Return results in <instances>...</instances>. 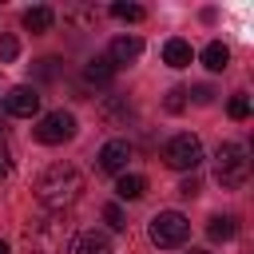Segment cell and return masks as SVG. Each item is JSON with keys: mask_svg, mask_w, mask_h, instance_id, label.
I'll return each mask as SVG.
<instances>
[{"mask_svg": "<svg viewBox=\"0 0 254 254\" xmlns=\"http://www.w3.org/2000/svg\"><path fill=\"white\" fill-rule=\"evenodd\" d=\"M246 175H250L246 147H242V143H222L218 155H214V179H218L226 190H234V187L246 183Z\"/></svg>", "mask_w": 254, "mask_h": 254, "instance_id": "obj_3", "label": "cell"}, {"mask_svg": "<svg viewBox=\"0 0 254 254\" xmlns=\"http://www.w3.org/2000/svg\"><path fill=\"white\" fill-rule=\"evenodd\" d=\"M111 16H115V20H127V24H139L147 12H143L139 4H123V0H119V4H111Z\"/></svg>", "mask_w": 254, "mask_h": 254, "instance_id": "obj_17", "label": "cell"}, {"mask_svg": "<svg viewBox=\"0 0 254 254\" xmlns=\"http://www.w3.org/2000/svg\"><path fill=\"white\" fill-rule=\"evenodd\" d=\"M131 155H135V147H131L127 139H111V143H103V151H99V171H107V175H127Z\"/></svg>", "mask_w": 254, "mask_h": 254, "instance_id": "obj_7", "label": "cell"}, {"mask_svg": "<svg viewBox=\"0 0 254 254\" xmlns=\"http://www.w3.org/2000/svg\"><path fill=\"white\" fill-rule=\"evenodd\" d=\"M67 242H71V218L64 210L48 214V218H36L24 230V254H60Z\"/></svg>", "mask_w": 254, "mask_h": 254, "instance_id": "obj_2", "label": "cell"}, {"mask_svg": "<svg viewBox=\"0 0 254 254\" xmlns=\"http://www.w3.org/2000/svg\"><path fill=\"white\" fill-rule=\"evenodd\" d=\"M190 60H194V52H190L187 40L175 36V40L163 44V64H167V67H190Z\"/></svg>", "mask_w": 254, "mask_h": 254, "instance_id": "obj_10", "label": "cell"}, {"mask_svg": "<svg viewBox=\"0 0 254 254\" xmlns=\"http://www.w3.org/2000/svg\"><path fill=\"white\" fill-rule=\"evenodd\" d=\"M115 71H119V67H115V64L107 60V56H95V60H91V64L83 67L87 83H111V79H115Z\"/></svg>", "mask_w": 254, "mask_h": 254, "instance_id": "obj_12", "label": "cell"}, {"mask_svg": "<svg viewBox=\"0 0 254 254\" xmlns=\"http://www.w3.org/2000/svg\"><path fill=\"white\" fill-rule=\"evenodd\" d=\"M0 254H8V246H4V242H0Z\"/></svg>", "mask_w": 254, "mask_h": 254, "instance_id": "obj_26", "label": "cell"}, {"mask_svg": "<svg viewBox=\"0 0 254 254\" xmlns=\"http://www.w3.org/2000/svg\"><path fill=\"white\" fill-rule=\"evenodd\" d=\"M103 222H107L111 230H123V226H127V218H123V210H119L115 202H107V206H103Z\"/></svg>", "mask_w": 254, "mask_h": 254, "instance_id": "obj_20", "label": "cell"}, {"mask_svg": "<svg viewBox=\"0 0 254 254\" xmlns=\"http://www.w3.org/2000/svg\"><path fill=\"white\" fill-rule=\"evenodd\" d=\"M206 234H210L214 242H230V238L238 234V222H234L230 214H214V218H210V226H206Z\"/></svg>", "mask_w": 254, "mask_h": 254, "instance_id": "obj_16", "label": "cell"}, {"mask_svg": "<svg viewBox=\"0 0 254 254\" xmlns=\"http://www.w3.org/2000/svg\"><path fill=\"white\" fill-rule=\"evenodd\" d=\"M83 194V175L75 171V167H64V163H56V167H48L40 179H36V198H40V206H48V210H64V206H71L75 198Z\"/></svg>", "mask_w": 254, "mask_h": 254, "instance_id": "obj_1", "label": "cell"}, {"mask_svg": "<svg viewBox=\"0 0 254 254\" xmlns=\"http://www.w3.org/2000/svg\"><path fill=\"white\" fill-rule=\"evenodd\" d=\"M75 135V115L71 111H48L40 123H36V139L44 143V147H60V143H67Z\"/></svg>", "mask_w": 254, "mask_h": 254, "instance_id": "obj_6", "label": "cell"}, {"mask_svg": "<svg viewBox=\"0 0 254 254\" xmlns=\"http://www.w3.org/2000/svg\"><path fill=\"white\" fill-rule=\"evenodd\" d=\"M179 194H183V198H194V194H198V179H194V175H190V179H183Z\"/></svg>", "mask_w": 254, "mask_h": 254, "instance_id": "obj_22", "label": "cell"}, {"mask_svg": "<svg viewBox=\"0 0 254 254\" xmlns=\"http://www.w3.org/2000/svg\"><path fill=\"white\" fill-rule=\"evenodd\" d=\"M163 159H167V167H175V171H194V167L202 163V143H198V135L183 131V135L167 139Z\"/></svg>", "mask_w": 254, "mask_h": 254, "instance_id": "obj_5", "label": "cell"}, {"mask_svg": "<svg viewBox=\"0 0 254 254\" xmlns=\"http://www.w3.org/2000/svg\"><path fill=\"white\" fill-rule=\"evenodd\" d=\"M143 56V40L139 36H115L111 40V52H107V60L119 67V64H131V60H139Z\"/></svg>", "mask_w": 254, "mask_h": 254, "instance_id": "obj_9", "label": "cell"}, {"mask_svg": "<svg viewBox=\"0 0 254 254\" xmlns=\"http://www.w3.org/2000/svg\"><path fill=\"white\" fill-rule=\"evenodd\" d=\"M187 254H210V250H187Z\"/></svg>", "mask_w": 254, "mask_h": 254, "instance_id": "obj_25", "label": "cell"}, {"mask_svg": "<svg viewBox=\"0 0 254 254\" xmlns=\"http://www.w3.org/2000/svg\"><path fill=\"white\" fill-rule=\"evenodd\" d=\"M143 190H147V179L143 175H119V183H115V194L127 198V202L143 198Z\"/></svg>", "mask_w": 254, "mask_h": 254, "instance_id": "obj_15", "label": "cell"}, {"mask_svg": "<svg viewBox=\"0 0 254 254\" xmlns=\"http://www.w3.org/2000/svg\"><path fill=\"white\" fill-rule=\"evenodd\" d=\"M187 234H190V222H187V214H179V210H159V214L151 218V242H155L159 250L183 246Z\"/></svg>", "mask_w": 254, "mask_h": 254, "instance_id": "obj_4", "label": "cell"}, {"mask_svg": "<svg viewBox=\"0 0 254 254\" xmlns=\"http://www.w3.org/2000/svg\"><path fill=\"white\" fill-rule=\"evenodd\" d=\"M226 111H230V119H238V123H242V119L250 115V99H246V95L238 91V95H230V103H226Z\"/></svg>", "mask_w": 254, "mask_h": 254, "instance_id": "obj_18", "label": "cell"}, {"mask_svg": "<svg viewBox=\"0 0 254 254\" xmlns=\"http://www.w3.org/2000/svg\"><path fill=\"white\" fill-rule=\"evenodd\" d=\"M183 95H187L183 87H175V91H167V111H183V103H187Z\"/></svg>", "mask_w": 254, "mask_h": 254, "instance_id": "obj_21", "label": "cell"}, {"mask_svg": "<svg viewBox=\"0 0 254 254\" xmlns=\"http://www.w3.org/2000/svg\"><path fill=\"white\" fill-rule=\"evenodd\" d=\"M52 20H56V12H52L48 4H36V8L24 12V28H28V32H48Z\"/></svg>", "mask_w": 254, "mask_h": 254, "instance_id": "obj_14", "label": "cell"}, {"mask_svg": "<svg viewBox=\"0 0 254 254\" xmlns=\"http://www.w3.org/2000/svg\"><path fill=\"white\" fill-rule=\"evenodd\" d=\"M20 56V40L16 36H0V64H12Z\"/></svg>", "mask_w": 254, "mask_h": 254, "instance_id": "obj_19", "label": "cell"}, {"mask_svg": "<svg viewBox=\"0 0 254 254\" xmlns=\"http://www.w3.org/2000/svg\"><path fill=\"white\" fill-rule=\"evenodd\" d=\"M4 111L16 115V119H32V115L40 111V95H36V87H28V83L12 87V91L4 95Z\"/></svg>", "mask_w": 254, "mask_h": 254, "instance_id": "obj_8", "label": "cell"}, {"mask_svg": "<svg viewBox=\"0 0 254 254\" xmlns=\"http://www.w3.org/2000/svg\"><path fill=\"white\" fill-rule=\"evenodd\" d=\"M202 64H206L210 71H226V64H230V48H226L222 40H210V44L202 48Z\"/></svg>", "mask_w": 254, "mask_h": 254, "instance_id": "obj_11", "label": "cell"}, {"mask_svg": "<svg viewBox=\"0 0 254 254\" xmlns=\"http://www.w3.org/2000/svg\"><path fill=\"white\" fill-rule=\"evenodd\" d=\"M187 95H194V103H210V99H214L210 87H194V91H187Z\"/></svg>", "mask_w": 254, "mask_h": 254, "instance_id": "obj_23", "label": "cell"}, {"mask_svg": "<svg viewBox=\"0 0 254 254\" xmlns=\"http://www.w3.org/2000/svg\"><path fill=\"white\" fill-rule=\"evenodd\" d=\"M4 175H8V151L0 147V179H4Z\"/></svg>", "mask_w": 254, "mask_h": 254, "instance_id": "obj_24", "label": "cell"}, {"mask_svg": "<svg viewBox=\"0 0 254 254\" xmlns=\"http://www.w3.org/2000/svg\"><path fill=\"white\" fill-rule=\"evenodd\" d=\"M75 254H111V238L99 234V230H87V234H79Z\"/></svg>", "mask_w": 254, "mask_h": 254, "instance_id": "obj_13", "label": "cell"}]
</instances>
